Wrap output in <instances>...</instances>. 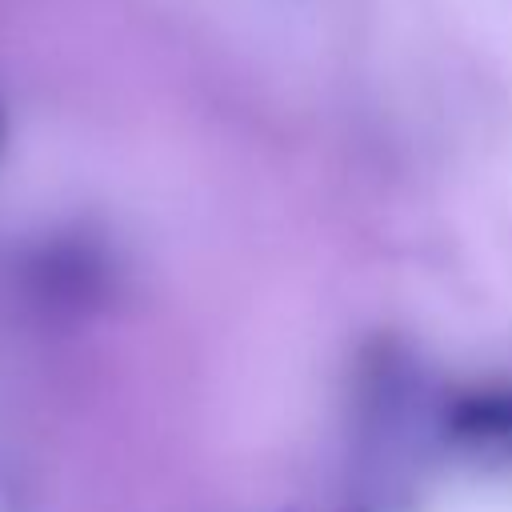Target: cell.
Listing matches in <instances>:
<instances>
[{"instance_id": "obj_1", "label": "cell", "mask_w": 512, "mask_h": 512, "mask_svg": "<svg viewBox=\"0 0 512 512\" xmlns=\"http://www.w3.org/2000/svg\"><path fill=\"white\" fill-rule=\"evenodd\" d=\"M456 424L464 436H476L484 444H512V396L508 392L472 396L456 408Z\"/></svg>"}]
</instances>
